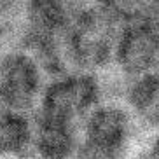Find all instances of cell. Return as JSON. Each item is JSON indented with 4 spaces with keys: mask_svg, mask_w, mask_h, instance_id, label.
Returning <instances> with one entry per match:
<instances>
[{
    "mask_svg": "<svg viewBox=\"0 0 159 159\" xmlns=\"http://www.w3.org/2000/svg\"><path fill=\"white\" fill-rule=\"evenodd\" d=\"M117 21L119 19L96 2H77L63 46L66 72L96 74L114 61L119 35Z\"/></svg>",
    "mask_w": 159,
    "mask_h": 159,
    "instance_id": "cell-1",
    "label": "cell"
},
{
    "mask_svg": "<svg viewBox=\"0 0 159 159\" xmlns=\"http://www.w3.org/2000/svg\"><path fill=\"white\" fill-rule=\"evenodd\" d=\"M77 2L74 0H25L21 42L51 75L66 72L63 60L65 37Z\"/></svg>",
    "mask_w": 159,
    "mask_h": 159,
    "instance_id": "cell-2",
    "label": "cell"
},
{
    "mask_svg": "<svg viewBox=\"0 0 159 159\" xmlns=\"http://www.w3.org/2000/svg\"><path fill=\"white\" fill-rule=\"evenodd\" d=\"M102 84L91 72H63L46 82L33 121L80 129L88 114L102 102Z\"/></svg>",
    "mask_w": 159,
    "mask_h": 159,
    "instance_id": "cell-3",
    "label": "cell"
},
{
    "mask_svg": "<svg viewBox=\"0 0 159 159\" xmlns=\"http://www.w3.org/2000/svg\"><path fill=\"white\" fill-rule=\"evenodd\" d=\"M131 135L133 124L126 108L100 102L80 124L74 159H122L129 149Z\"/></svg>",
    "mask_w": 159,
    "mask_h": 159,
    "instance_id": "cell-4",
    "label": "cell"
},
{
    "mask_svg": "<svg viewBox=\"0 0 159 159\" xmlns=\"http://www.w3.org/2000/svg\"><path fill=\"white\" fill-rule=\"evenodd\" d=\"M46 86V68L25 47L0 54V107L28 114Z\"/></svg>",
    "mask_w": 159,
    "mask_h": 159,
    "instance_id": "cell-5",
    "label": "cell"
},
{
    "mask_svg": "<svg viewBox=\"0 0 159 159\" xmlns=\"http://www.w3.org/2000/svg\"><path fill=\"white\" fill-rule=\"evenodd\" d=\"M114 63L129 77L154 70L159 63V19L142 16L128 21L117 35Z\"/></svg>",
    "mask_w": 159,
    "mask_h": 159,
    "instance_id": "cell-6",
    "label": "cell"
},
{
    "mask_svg": "<svg viewBox=\"0 0 159 159\" xmlns=\"http://www.w3.org/2000/svg\"><path fill=\"white\" fill-rule=\"evenodd\" d=\"M32 154L37 159H74L79 145V131L49 122L33 121Z\"/></svg>",
    "mask_w": 159,
    "mask_h": 159,
    "instance_id": "cell-7",
    "label": "cell"
},
{
    "mask_svg": "<svg viewBox=\"0 0 159 159\" xmlns=\"http://www.w3.org/2000/svg\"><path fill=\"white\" fill-rule=\"evenodd\" d=\"M32 135L28 114L0 107V159H25L32 152Z\"/></svg>",
    "mask_w": 159,
    "mask_h": 159,
    "instance_id": "cell-8",
    "label": "cell"
},
{
    "mask_svg": "<svg viewBox=\"0 0 159 159\" xmlns=\"http://www.w3.org/2000/svg\"><path fill=\"white\" fill-rule=\"evenodd\" d=\"M128 89L131 110L149 126L159 128V72H147L133 77Z\"/></svg>",
    "mask_w": 159,
    "mask_h": 159,
    "instance_id": "cell-9",
    "label": "cell"
},
{
    "mask_svg": "<svg viewBox=\"0 0 159 159\" xmlns=\"http://www.w3.org/2000/svg\"><path fill=\"white\" fill-rule=\"evenodd\" d=\"M25 0H0V23L4 19H9L12 16L19 14Z\"/></svg>",
    "mask_w": 159,
    "mask_h": 159,
    "instance_id": "cell-10",
    "label": "cell"
},
{
    "mask_svg": "<svg viewBox=\"0 0 159 159\" xmlns=\"http://www.w3.org/2000/svg\"><path fill=\"white\" fill-rule=\"evenodd\" d=\"M152 159H159V136L156 138L154 147H152Z\"/></svg>",
    "mask_w": 159,
    "mask_h": 159,
    "instance_id": "cell-11",
    "label": "cell"
},
{
    "mask_svg": "<svg viewBox=\"0 0 159 159\" xmlns=\"http://www.w3.org/2000/svg\"><path fill=\"white\" fill-rule=\"evenodd\" d=\"M4 39H5V32L2 28V25H0V54L4 52Z\"/></svg>",
    "mask_w": 159,
    "mask_h": 159,
    "instance_id": "cell-12",
    "label": "cell"
}]
</instances>
